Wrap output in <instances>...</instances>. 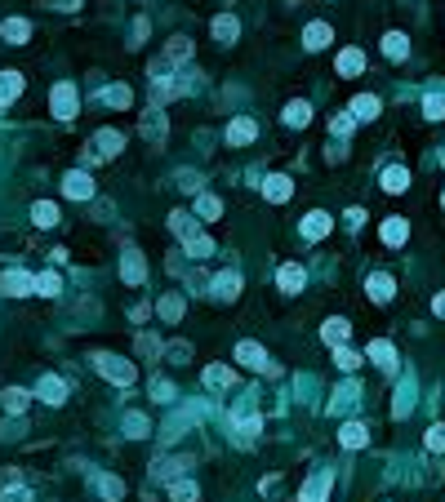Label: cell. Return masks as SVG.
<instances>
[{
	"label": "cell",
	"instance_id": "obj_46",
	"mask_svg": "<svg viewBox=\"0 0 445 502\" xmlns=\"http://www.w3.org/2000/svg\"><path fill=\"white\" fill-rule=\"evenodd\" d=\"M334 364H339V369H356V364H361V356H356L352 347H339V351H334Z\"/></svg>",
	"mask_w": 445,
	"mask_h": 502
},
{
	"label": "cell",
	"instance_id": "obj_1",
	"mask_svg": "<svg viewBox=\"0 0 445 502\" xmlns=\"http://www.w3.org/2000/svg\"><path fill=\"white\" fill-rule=\"evenodd\" d=\"M125 147V133L121 129H98L94 143H89V160H111Z\"/></svg>",
	"mask_w": 445,
	"mask_h": 502
},
{
	"label": "cell",
	"instance_id": "obj_44",
	"mask_svg": "<svg viewBox=\"0 0 445 502\" xmlns=\"http://www.w3.org/2000/svg\"><path fill=\"white\" fill-rule=\"evenodd\" d=\"M187 254H192V258H209V254H214V240H209V236L187 240Z\"/></svg>",
	"mask_w": 445,
	"mask_h": 502
},
{
	"label": "cell",
	"instance_id": "obj_20",
	"mask_svg": "<svg viewBox=\"0 0 445 502\" xmlns=\"http://www.w3.org/2000/svg\"><path fill=\"white\" fill-rule=\"evenodd\" d=\"M303 236H307V240L329 236V213H307V218H303Z\"/></svg>",
	"mask_w": 445,
	"mask_h": 502
},
{
	"label": "cell",
	"instance_id": "obj_13",
	"mask_svg": "<svg viewBox=\"0 0 445 502\" xmlns=\"http://www.w3.org/2000/svg\"><path fill=\"white\" fill-rule=\"evenodd\" d=\"M254 138H258V125H254V121H245V116L227 125V143H232V147H245V143H254Z\"/></svg>",
	"mask_w": 445,
	"mask_h": 502
},
{
	"label": "cell",
	"instance_id": "obj_15",
	"mask_svg": "<svg viewBox=\"0 0 445 502\" xmlns=\"http://www.w3.org/2000/svg\"><path fill=\"white\" fill-rule=\"evenodd\" d=\"M236 294H241V276H236V272H223V276H214V298L232 303Z\"/></svg>",
	"mask_w": 445,
	"mask_h": 502
},
{
	"label": "cell",
	"instance_id": "obj_53",
	"mask_svg": "<svg viewBox=\"0 0 445 502\" xmlns=\"http://www.w3.org/2000/svg\"><path fill=\"white\" fill-rule=\"evenodd\" d=\"M441 205H445V196H441Z\"/></svg>",
	"mask_w": 445,
	"mask_h": 502
},
{
	"label": "cell",
	"instance_id": "obj_21",
	"mask_svg": "<svg viewBox=\"0 0 445 502\" xmlns=\"http://www.w3.org/2000/svg\"><path fill=\"white\" fill-rule=\"evenodd\" d=\"M339 440H343V449H361V445L370 440V431H366V423H348V427L339 431Z\"/></svg>",
	"mask_w": 445,
	"mask_h": 502
},
{
	"label": "cell",
	"instance_id": "obj_42",
	"mask_svg": "<svg viewBox=\"0 0 445 502\" xmlns=\"http://www.w3.org/2000/svg\"><path fill=\"white\" fill-rule=\"evenodd\" d=\"M352 400H356V387H352V382H343V387H339V396H334V405H329V409H334V413H343V409L352 405Z\"/></svg>",
	"mask_w": 445,
	"mask_h": 502
},
{
	"label": "cell",
	"instance_id": "obj_33",
	"mask_svg": "<svg viewBox=\"0 0 445 502\" xmlns=\"http://www.w3.org/2000/svg\"><path fill=\"white\" fill-rule=\"evenodd\" d=\"M31 218H36L40 227H54L58 223V209L49 205V200H36V205H31Z\"/></svg>",
	"mask_w": 445,
	"mask_h": 502
},
{
	"label": "cell",
	"instance_id": "obj_24",
	"mask_svg": "<svg viewBox=\"0 0 445 502\" xmlns=\"http://www.w3.org/2000/svg\"><path fill=\"white\" fill-rule=\"evenodd\" d=\"M18 94H23V76L18 72H5V76H0V103H13Z\"/></svg>",
	"mask_w": 445,
	"mask_h": 502
},
{
	"label": "cell",
	"instance_id": "obj_50",
	"mask_svg": "<svg viewBox=\"0 0 445 502\" xmlns=\"http://www.w3.org/2000/svg\"><path fill=\"white\" fill-rule=\"evenodd\" d=\"M138 351H147V356H156V351H160V342L152 338V333H143V338H138Z\"/></svg>",
	"mask_w": 445,
	"mask_h": 502
},
{
	"label": "cell",
	"instance_id": "obj_9",
	"mask_svg": "<svg viewBox=\"0 0 445 502\" xmlns=\"http://www.w3.org/2000/svg\"><path fill=\"white\" fill-rule=\"evenodd\" d=\"M62 196L89 200V196H94V178H89V174H67V178H62Z\"/></svg>",
	"mask_w": 445,
	"mask_h": 502
},
{
	"label": "cell",
	"instance_id": "obj_31",
	"mask_svg": "<svg viewBox=\"0 0 445 502\" xmlns=\"http://www.w3.org/2000/svg\"><path fill=\"white\" fill-rule=\"evenodd\" d=\"M383 187L388 191H405L410 187V174L401 169V164H392V169H383Z\"/></svg>",
	"mask_w": 445,
	"mask_h": 502
},
{
	"label": "cell",
	"instance_id": "obj_40",
	"mask_svg": "<svg viewBox=\"0 0 445 502\" xmlns=\"http://www.w3.org/2000/svg\"><path fill=\"white\" fill-rule=\"evenodd\" d=\"M103 103H111V107H129V89H125V85H107V89H103Z\"/></svg>",
	"mask_w": 445,
	"mask_h": 502
},
{
	"label": "cell",
	"instance_id": "obj_41",
	"mask_svg": "<svg viewBox=\"0 0 445 502\" xmlns=\"http://www.w3.org/2000/svg\"><path fill=\"white\" fill-rule=\"evenodd\" d=\"M36 294L54 298V294H58V272H40V276H36Z\"/></svg>",
	"mask_w": 445,
	"mask_h": 502
},
{
	"label": "cell",
	"instance_id": "obj_7",
	"mask_svg": "<svg viewBox=\"0 0 445 502\" xmlns=\"http://www.w3.org/2000/svg\"><path fill=\"white\" fill-rule=\"evenodd\" d=\"M36 396L45 400V405H62V400H67V387H62V378H54V374H45V378L36 382Z\"/></svg>",
	"mask_w": 445,
	"mask_h": 502
},
{
	"label": "cell",
	"instance_id": "obj_4",
	"mask_svg": "<svg viewBox=\"0 0 445 502\" xmlns=\"http://www.w3.org/2000/svg\"><path fill=\"white\" fill-rule=\"evenodd\" d=\"M236 360H241V364H250V369L281 374V364H272V360H268V351H263L258 342H241V347H236Z\"/></svg>",
	"mask_w": 445,
	"mask_h": 502
},
{
	"label": "cell",
	"instance_id": "obj_38",
	"mask_svg": "<svg viewBox=\"0 0 445 502\" xmlns=\"http://www.w3.org/2000/svg\"><path fill=\"white\" fill-rule=\"evenodd\" d=\"M423 111L432 121H445V94H423Z\"/></svg>",
	"mask_w": 445,
	"mask_h": 502
},
{
	"label": "cell",
	"instance_id": "obj_37",
	"mask_svg": "<svg viewBox=\"0 0 445 502\" xmlns=\"http://www.w3.org/2000/svg\"><path fill=\"white\" fill-rule=\"evenodd\" d=\"M165 58H170V62H183V58H192V40L174 36V40H170V49H165Z\"/></svg>",
	"mask_w": 445,
	"mask_h": 502
},
{
	"label": "cell",
	"instance_id": "obj_16",
	"mask_svg": "<svg viewBox=\"0 0 445 502\" xmlns=\"http://www.w3.org/2000/svg\"><path fill=\"white\" fill-rule=\"evenodd\" d=\"M232 382H236V374L227 369V364H209V369H205V387L209 391H227Z\"/></svg>",
	"mask_w": 445,
	"mask_h": 502
},
{
	"label": "cell",
	"instance_id": "obj_48",
	"mask_svg": "<svg viewBox=\"0 0 445 502\" xmlns=\"http://www.w3.org/2000/svg\"><path fill=\"white\" fill-rule=\"evenodd\" d=\"M152 391H156L152 400H160V405H170V400H174V387H170L165 378H156V382H152Z\"/></svg>",
	"mask_w": 445,
	"mask_h": 502
},
{
	"label": "cell",
	"instance_id": "obj_49",
	"mask_svg": "<svg viewBox=\"0 0 445 502\" xmlns=\"http://www.w3.org/2000/svg\"><path fill=\"white\" fill-rule=\"evenodd\" d=\"M125 427H129V436H147V418H143V413H129Z\"/></svg>",
	"mask_w": 445,
	"mask_h": 502
},
{
	"label": "cell",
	"instance_id": "obj_17",
	"mask_svg": "<svg viewBox=\"0 0 445 502\" xmlns=\"http://www.w3.org/2000/svg\"><path fill=\"white\" fill-rule=\"evenodd\" d=\"M366 72V54L361 49H343L339 54V76H361Z\"/></svg>",
	"mask_w": 445,
	"mask_h": 502
},
{
	"label": "cell",
	"instance_id": "obj_18",
	"mask_svg": "<svg viewBox=\"0 0 445 502\" xmlns=\"http://www.w3.org/2000/svg\"><path fill=\"white\" fill-rule=\"evenodd\" d=\"M170 231H174L178 240H196V236H201V231H196V218H192V213H170Z\"/></svg>",
	"mask_w": 445,
	"mask_h": 502
},
{
	"label": "cell",
	"instance_id": "obj_39",
	"mask_svg": "<svg viewBox=\"0 0 445 502\" xmlns=\"http://www.w3.org/2000/svg\"><path fill=\"white\" fill-rule=\"evenodd\" d=\"M170 498H174V502H196V484H192V480H174V484H170Z\"/></svg>",
	"mask_w": 445,
	"mask_h": 502
},
{
	"label": "cell",
	"instance_id": "obj_23",
	"mask_svg": "<svg viewBox=\"0 0 445 502\" xmlns=\"http://www.w3.org/2000/svg\"><path fill=\"white\" fill-rule=\"evenodd\" d=\"M352 116H356V121H374V116H378V98L374 94L352 98Z\"/></svg>",
	"mask_w": 445,
	"mask_h": 502
},
{
	"label": "cell",
	"instance_id": "obj_6",
	"mask_svg": "<svg viewBox=\"0 0 445 502\" xmlns=\"http://www.w3.org/2000/svg\"><path fill=\"white\" fill-rule=\"evenodd\" d=\"M0 294H9V298L36 294V276H27V272H5V276H0Z\"/></svg>",
	"mask_w": 445,
	"mask_h": 502
},
{
	"label": "cell",
	"instance_id": "obj_22",
	"mask_svg": "<svg viewBox=\"0 0 445 502\" xmlns=\"http://www.w3.org/2000/svg\"><path fill=\"white\" fill-rule=\"evenodd\" d=\"M383 240H388V245H405V240H410V223H405V218H388V223H383Z\"/></svg>",
	"mask_w": 445,
	"mask_h": 502
},
{
	"label": "cell",
	"instance_id": "obj_32",
	"mask_svg": "<svg viewBox=\"0 0 445 502\" xmlns=\"http://www.w3.org/2000/svg\"><path fill=\"white\" fill-rule=\"evenodd\" d=\"M307 121H312V107H307V103H290V107H285V125L303 129Z\"/></svg>",
	"mask_w": 445,
	"mask_h": 502
},
{
	"label": "cell",
	"instance_id": "obj_45",
	"mask_svg": "<svg viewBox=\"0 0 445 502\" xmlns=\"http://www.w3.org/2000/svg\"><path fill=\"white\" fill-rule=\"evenodd\" d=\"M352 125H356V116H352V111H343V116H334V121H329V129H334L339 138H348V133H352Z\"/></svg>",
	"mask_w": 445,
	"mask_h": 502
},
{
	"label": "cell",
	"instance_id": "obj_47",
	"mask_svg": "<svg viewBox=\"0 0 445 502\" xmlns=\"http://www.w3.org/2000/svg\"><path fill=\"white\" fill-rule=\"evenodd\" d=\"M183 467H187L183 458H165V462L156 467V472H152V476H156V480H165V476H178V472H183Z\"/></svg>",
	"mask_w": 445,
	"mask_h": 502
},
{
	"label": "cell",
	"instance_id": "obj_28",
	"mask_svg": "<svg viewBox=\"0 0 445 502\" xmlns=\"http://www.w3.org/2000/svg\"><path fill=\"white\" fill-rule=\"evenodd\" d=\"M236 31H241V27H236L232 13H219V18H214V36H219L223 45H227V40H236Z\"/></svg>",
	"mask_w": 445,
	"mask_h": 502
},
{
	"label": "cell",
	"instance_id": "obj_36",
	"mask_svg": "<svg viewBox=\"0 0 445 502\" xmlns=\"http://www.w3.org/2000/svg\"><path fill=\"white\" fill-rule=\"evenodd\" d=\"M325 342H334V347L348 342V320H325Z\"/></svg>",
	"mask_w": 445,
	"mask_h": 502
},
{
	"label": "cell",
	"instance_id": "obj_25",
	"mask_svg": "<svg viewBox=\"0 0 445 502\" xmlns=\"http://www.w3.org/2000/svg\"><path fill=\"white\" fill-rule=\"evenodd\" d=\"M329 36H334V31H329L325 23H312V27L303 31V45H307V49H325V45H329Z\"/></svg>",
	"mask_w": 445,
	"mask_h": 502
},
{
	"label": "cell",
	"instance_id": "obj_43",
	"mask_svg": "<svg viewBox=\"0 0 445 502\" xmlns=\"http://www.w3.org/2000/svg\"><path fill=\"white\" fill-rule=\"evenodd\" d=\"M427 449H432V454H445V427L441 423L427 427Z\"/></svg>",
	"mask_w": 445,
	"mask_h": 502
},
{
	"label": "cell",
	"instance_id": "obj_34",
	"mask_svg": "<svg viewBox=\"0 0 445 502\" xmlns=\"http://www.w3.org/2000/svg\"><path fill=\"white\" fill-rule=\"evenodd\" d=\"M196 213H201L205 223L219 218V213H223V200H219V196H201V200H196Z\"/></svg>",
	"mask_w": 445,
	"mask_h": 502
},
{
	"label": "cell",
	"instance_id": "obj_5",
	"mask_svg": "<svg viewBox=\"0 0 445 502\" xmlns=\"http://www.w3.org/2000/svg\"><path fill=\"white\" fill-rule=\"evenodd\" d=\"M121 280L125 284H143L147 280V262H143L138 249H125V254H121Z\"/></svg>",
	"mask_w": 445,
	"mask_h": 502
},
{
	"label": "cell",
	"instance_id": "obj_11",
	"mask_svg": "<svg viewBox=\"0 0 445 502\" xmlns=\"http://www.w3.org/2000/svg\"><path fill=\"white\" fill-rule=\"evenodd\" d=\"M263 196L281 205V200H290V196H294V182H290L285 174H272V178H263Z\"/></svg>",
	"mask_w": 445,
	"mask_h": 502
},
{
	"label": "cell",
	"instance_id": "obj_8",
	"mask_svg": "<svg viewBox=\"0 0 445 502\" xmlns=\"http://www.w3.org/2000/svg\"><path fill=\"white\" fill-rule=\"evenodd\" d=\"M329 480H334V476H329V472H317V476H312V480L303 484V493H299V502H325V498H329Z\"/></svg>",
	"mask_w": 445,
	"mask_h": 502
},
{
	"label": "cell",
	"instance_id": "obj_3",
	"mask_svg": "<svg viewBox=\"0 0 445 502\" xmlns=\"http://www.w3.org/2000/svg\"><path fill=\"white\" fill-rule=\"evenodd\" d=\"M49 107H54L58 121H72V116H76V85H72V80L54 85V98H49Z\"/></svg>",
	"mask_w": 445,
	"mask_h": 502
},
{
	"label": "cell",
	"instance_id": "obj_12",
	"mask_svg": "<svg viewBox=\"0 0 445 502\" xmlns=\"http://www.w3.org/2000/svg\"><path fill=\"white\" fill-rule=\"evenodd\" d=\"M276 280H281V289H285V294H299L303 284H307V272H303L299 262H285L281 272H276Z\"/></svg>",
	"mask_w": 445,
	"mask_h": 502
},
{
	"label": "cell",
	"instance_id": "obj_35",
	"mask_svg": "<svg viewBox=\"0 0 445 502\" xmlns=\"http://www.w3.org/2000/svg\"><path fill=\"white\" fill-rule=\"evenodd\" d=\"M0 400H5V409H9V413H23V409H27V400H31V396H27L23 387H9L5 396H0Z\"/></svg>",
	"mask_w": 445,
	"mask_h": 502
},
{
	"label": "cell",
	"instance_id": "obj_19",
	"mask_svg": "<svg viewBox=\"0 0 445 502\" xmlns=\"http://www.w3.org/2000/svg\"><path fill=\"white\" fill-rule=\"evenodd\" d=\"M0 36H5L9 45H27V36H31V27H27L23 18H5V23H0Z\"/></svg>",
	"mask_w": 445,
	"mask_h": 502
},
{
	"label": "cell",
	"instance_id": "obj_14",
	"mask_svg": "<svg viewBox=\"0 0 445 502\" xmlns=\"http://www.w3.org/2000/svg\"><path fill=\"white\" fill-rule=\"evenodd\" d=\"M366 289H370V298H374V303H388V298L397 294V280H392L388 272H374V276H370V284H366Z\"/></svg>",
	"mask_w": 445,
	"mask_h": 502
},
{
	"label": "cell",
	"instance_id": "obj_2",
	"mask_svg": "<svg viewBox=\"0 0 445 502\" xmlns=\"http://www.w3.org/2000/svg\"><path fill=\"white\" fill-rule=\"evenodd\" d=\"M94 360H98V374L111 378V382H121V387H129V382L138 378V374H134V364L121 360V356H107V351H103V356H94Z\"/></svg>",
	"mask_w": 445,
	"mask_h": 502
},
{
	"label": "cell",
	"instance_id": "obj_27",
	"mask_svg": "<svg viewBox=\"0 0 445 502\" xmlns=\"http://www.w3.org/2000/svg\"><path fill=\"white\" fill-rule=\"evenodd\" d=\"M143 133H147V143H160L165 138V116H160V107H152V116L143 121Z\"/></svg>",
	"mask_w": 445,
	"mask_h": 502
},
{
	"label": "cell",
	"instance_id": "obj_10",
	"mask_svg": "<svg viewBox=\"0 0 445 502\" xmlns=\"http://www.w3.org/2000/svg\"><path fill=\"white\" fill-rule=\"evenodd\" d=\"M370 360H374L383 374H392V369H397V347H392L388 338H378V342H370Z\"/></svg>",
	"mask_w": 445,
	"mask_h": 502
},
{
	"label": "cell",
	"instance_id": "obj_26",
	"mask_svg": "<svg viewBox=\"0 0 445 502\" xmlns=\"http://www.w3.org/2000/svg\"><path fill=\"white\" fill-rule=\"evenodd\" d=\"M383 54L388 58H405L410 54V40L401 36V31H388V36H383Z\"/></svg>",
	"mask_w": 445,
	"mask_h": 502
},
{
	"label": "cell",
	"instance_id": "obj_29",
	"mask_svg": "<svg viewBox=\"0 0 445 502\" xmlns=\"http://www.w3.org/2000/svg\"><path fill=\"white\" fill-rule=\"evenodd\" d=\"M94 484H98V493H103V498H111V502H116V498L125 493L121 476H94Z\"/></svg>",
	"mask_w": 445,
	"mask_h": 502
},
{
	"label": "cell",
	"instance_id": "obj_30",
	"mask_svg": "<svg viewBox=\"0 0 445 502\" xmlns=\"http://www.w3.org/2000/svg\"><path fill=\"white\" fill-rule=\"evenodd\" d=\"M160 320H183V298L178 294H170V298H160Z\"/></svg>",
	"mask_w": 445,
	"mask_h": 502
},
{
	"label": "cell",
	"instance_id": "obj_51",
	"mask_svg": "<svg viewBox=\"0 0 445 502\" xmlns=\"http://www.w3.org/2000/svg\"><path fill=\"white\" fill-rule=\"evenodd\" d=\"M0 502H31V493H27V489H13V493H5Z\"/></svg>",
	"mask_w": 445,
	"mask_h": 502
},
{
	"label": "cell",
	"instance_id": "obj_52",
	"mask_svg": "<svg viewBox=\"0 0 445 502\" xmlns=\"http://www.w3.org/2000/svg\"><path fill=\"white\" fill-rule=\"evenodd\" d=\"M432 311H436V316H445V289H441V294L432 298Z\"/></svg>",
	"mask_w": 445,
	"mask_h": 502
}]
</instances>
